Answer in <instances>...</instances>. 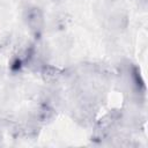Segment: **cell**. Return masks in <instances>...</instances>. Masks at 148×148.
<instances>
[{
    "label": "cell",
    "mask_w": 148,
    "mask_h": 148,
    "mask_svg": "<svg viewBox=\"0 0 148 148\" xmlns=\"http://www.w3.org/2000/svg\"><path fill=\"white\" fill-rule=\"evenodd\" d=\"M52 1H62V0H52Z\"/></svg>",
    "instance_id": "cell-2"
},
{
    "label": "cell",
    "mask_w": 148,
    "mask_h": 148,
    "mask_svg": "<svg viewBox=\"0 0 148 148\" xmlns=\"http://www.w3.org/2000/svg\"><path fill=\"white\" fill-rule=\"evenodd\" d=\"M27 23L34 32H38V31L42 30L44 18H43V14H42L39 8L34 7V8L28 9V12H27Z\"/></svg>",
    "instance_id": "cell-1"
}]
</instances>
